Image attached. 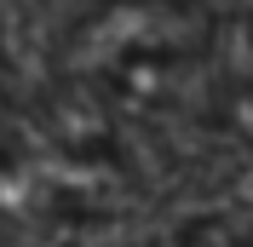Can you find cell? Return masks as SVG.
Listing matches in <instances>:
<instances>
[{
    "label": "cell",
    "instance_id": "obj_1",
    "mask_svg": "<svg viewBox=\"0 0 253 247\" xmlns=\"http://www.w3.org/2000/svg\"><path fill=\"white\" fill-rule=\"evenodd\" d=\"M213 46L196 0H104L75 29V75L121 109L173 104Z\"/></svg>",
    "mask_w": 253,
    "mask_h": 247
},
{
    "label": "cell",
    "instance_id": "obj_2",
    "mask_svg": "<svg viewBox=\"0 0 253 247\" xmlns=\"http://www.w3.org/2000/svg\"><path fill=\"white\" fill-rule=\"evenodd\" d=\"M178 247H253V224L248 218H202L178 236Z\"/></svg>",
    "mask_w": 253,
    "mask_h": 247
}]
</instances>
